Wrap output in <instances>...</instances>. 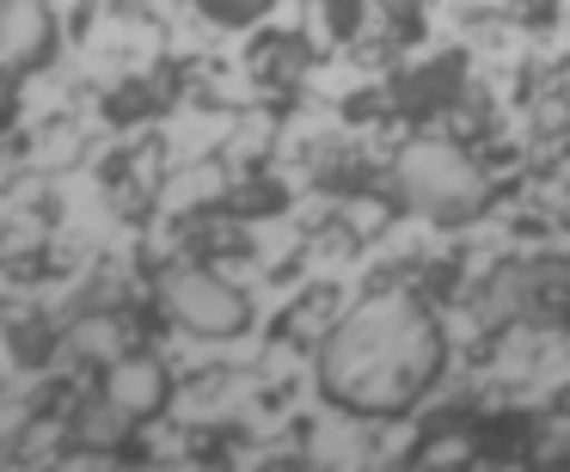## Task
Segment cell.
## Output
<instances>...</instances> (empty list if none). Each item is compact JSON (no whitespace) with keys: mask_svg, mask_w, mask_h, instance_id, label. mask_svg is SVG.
<instances>
[{"mask_svg":"<svg viewBox=\"0 0 570 472\" xmlns=\"http://www.w3.org/2000/svg\"><path fill=\"white\" fill-rule=\"evenodd\" d=\"M442 374V325L411 295L362 301L332 325L320 350V386L344 411L393 417Z\"/></svg>","mask_w":570,"mask_h":472,"instance_id":"obj_1","label":"cell"},{"mask_svg":"<svg viewBox=\"0 0 570 472\" xmlns=\"http://www.w3.org/2000/svg\"><path fill=\"white\" fill-rule=\"evenodd\" d=\"M393 185L411 209L435 215V222H466V215L484 209V173L460 148H442V141H417V148L399 154Z\"/></svg>","mask_w":570,"mask_h":472,"instance_id":"obj_2","label":"cell"},{"mask_svg":"<svg viewBox=\"0 0 570 472\" xmlns=\"http://www.w3.org/2000/svg\"><path fill=\"white\" fill-rule=\"evenodd\" d=\"M160 307L173 313L185 332H203V337H234L239 325H246L239 288L222 283L215 271H173L160 283Z\"/></svg>","mask_w":570,"mask_h":472,"instance_id":"obj_3","label":"cell"},{"mask_svg":"<svg viewBox=\"0 0 570 472\" xmlns=\"http://www.w3.org/2000/svg\"><path fill=\"white\" fill-rule=\"evenodd\" d=\"M56 26L43 0H0V80L31 75V68L50 56Z\"/></svg>","mask_w":570,"mask_h":472,"instance_id":"obj_4","label":"cell"},{"mask_svg":"<svg viewBox=\"0 0 570 472\" xmlns=\"http://www.w3.org/2000/svg\"><path fill=\"white\" fill-rule=\"evenodd\" d=\"M105 393H111L129 417H154V411L166 405V374H160V362H148V356H124L105 374Z\"/></svg>","mask_w":570,"mask_h":472,"instance_id":"obj_5","label":"cell"},{"mask_svg":"<svg viewBox=\"0 0 570 472\" xmlns=\"http://www.w3.org/2000/svg\"><path fill=\"white\" fill-rule=\"evenodd\" d=\"M129 423H136V417H129V411L117 405L111 393H92V399H80V405H75L68 430H75L80 448H99V454H105V448H117V442L129 435Z\"/></svg>","mask_w":570,"mask_h":472,"instance_id":"obj_6","label":"cell"},{"mask_svg":"<svg viewBox=\"0 0 570 472\" xmlns=\"http://www.w3.org/2000/svg\"><path fill=\"white\" fill-rule=\"evenodd\" d=\"M68 350H75L80 362H105V368H111V362H124L129 332H124V319H117V313L92 307L87 319H80L75 332H68Z\"/></svg>","mask_w":570,"mask_h":472,"instance_id":"obj_7","label":"cell"},{"mask_svg":"<svg viewBox=\"0 0 570 472\" xmlns=\"http://www.w3.org/2000/svg\"><path fill=\"white\" fill-rule=\"evenodd\" d=\"M528 295H533V276H528V271H497L491 288H484V301H479V325L515 319V313L528 307Z\"/></svg>","mask_w":570,"mask_h":472,"instance_id":"obj_8","label":"cell"},{"mask_svg":"<svg viewBox=\"0 0 570 472\" xmlns=\"http://www.w3.org/2000/svg\"><path fill=\"white\" fill-rule=\"evenodd\" d=\"M38 239H43V227H38V222H19V227H7V234H0V264H19V258H31V252H38Z\"/></svg>","mask_w":570,"mask_h":472,"instance_id":"obj_9","label":"cell"},{"mask_svg":"<svg viewBox=\"0 0 570 472\" xmlns=\"http://www.w3.org/2000/svg\"><path fill=\"white\" fill-rule=\"evenodd\" d=\"M19 430H26V405L0 393V442H19Z\"/></svg>","mask_w":570,"mask_h":472,"instance_id":"obj_10","label":"cell"},{"mask_svg":"<svg viewBox=\"0 0 570 472\" xmlns=\"http://www.w3.org/2000/svg\"><path fill=\"white\" fill-rule=\"evenodd\" d=\"M203 7H209L215 19H252L264 7V0H203Z\"/></svg>","mask_w":570,"mask_h":472,"instance_id":"obj_11","label":"cell"},{"mask_svg":"<svg viewBox=\"0 0 570 472\" xmlns=\"http://www.w3.org/2000/svg\"><path fill=\"white\" fill-rule=\"evenodd\" d=\"M0 124H7V92H0Z\"/></svg>","mask_w":570,"mask_h":472,"instance_id":"obj_12","label":"cell"}]
</instances>
